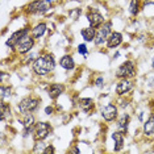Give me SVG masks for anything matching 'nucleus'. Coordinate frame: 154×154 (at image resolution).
<instances>
[{"label":"nucleus","mask_w":154,"mask_h":154,"mask_svg":"<svg viewBox=\"0 0 154 154\" xmlns=\"http://www.w3.org/2000/svg\"><path fill=\"white\" fill-rule=\"evenodd\" d=\"M46 30H48L46 24H45V23H38V24H36V25L32 28V30H30V36H32L34 40H40L41 37L45 36Z\"/></svg>","instance_id":"dca6fc26"},{"label":"nucleus","mask_w":154,"mask_h":154,"mask_svg":"<svg viewBox=\"0 0 154 154\" xmlns=\"http://www.w3.org/2000/svg\"><path fill=\"white\" fill-rule=\"evenodd\" d=\"M143 133H145V136H148V137H153L154 136V115H150L149 119L143 122Z\"/></svg>","instance_id":"aec40b11"},{"label":"nucleus","mask_w":154,"mask_h":154,"mask_svg":"<svg viewBox=\"0 0 154 154\" xmlns=\"http://www.w3.org/2000/svg\"><path fill=\"white\" fill-rule=\"evenodd\" d=\"M145 5H154V0H145Z\"/></svg>","instance_id":"c756f323"},{"label":"nucleus","mask_w":154,"mask_h":154,"mask_svg":"<svg viewBox=\"0 0 154 154\" xmlns=\"http://www.w3.org/2000/svg\"><path fill=\"white\" fill-rule=\"evenodd\" d=\"M78 104H79L80 109H82L83 112H91L92 108L95 107L94 99H91V97H82V99H79Z\"/></svg>","instance_id":"412c9836"},{"label":"nucleus","mask_w":154,"mask_h":154,"mask_svg":"<svg viewBox=\"0 0 154 154\" xmlns=\"http://www.w3.org/2000/svg\"><path fill=\"white\" fill-rule=\"evenodd\" d=\"M136 65L134 62L132 61H125L124 63H121L120 66L117 67L116 72H115V76H116L117 79H122V78H134L136 76Z\"/></svg>","instance_id":"7ed1b4c3"},{"label":"nucleus","mask_w":154,"mask_h":154,"mask_svg":"<svg viewBox=\"0 0 154 154\" xmlns=\"http://www.w3.org/2000/svg\"><path fill=\"white\" fill-rule=\"evenodd\" d=\"M112 32H113V30H112V23L111 21H106L100 28H97L94 44H95L96 46H101V45H104L107 42L108 37H109V34Z\"/></svg>","instance_id":"39448f33"},{"label":"nucleus","mask_w":154,"mask_h":154,"mask_svg":"<svg viewBox=\"0 0 154 154\" xmlns=\"http://www.w3.org/2000/svg\"><path fill=\"white\" fill-rule=\"evenodd\" d=\"M7 117H11V107L5 101H2V104H0V119H2V121H5Z\"/></svg>","instance_id":"4be33fe9"},{"label":"nucleus","mask_w":154,"mask_h":154,"mask_svg":"<svg viewBox=\"0 0 154 154\" xmlns=\"http://www.w3.org/2000/svg\"><path fill=\"white\" fill-rule=\"evenodd\" d=\"M50 9V3L46 0H33L26 5L25 11L29 15H44Z\"/></svg>","instance_id":"20e7f679"},{"label":"nucleus","mask_w":154,"mask_h":154,"mask_svg":"<svg viewBox=\"0 0 154 154\" xmlns=\"http://www.w3.org/2000/svg\"><path fill=\"white\" fill-rule=\"evenodd\" d=\"M129 124H131V116L128 113H122L120 119H117V124H116L117 131H120L125 134L129 129Z\"/></svg>","instance_id":"f3484780"},{"label":"nucleus","mask_w":154,"mask_h":154,"mask_svg":"<svg viewBox=\"0 0 154 154\" xmlns=\"http://www.w3.org/2000/svg\"><path fill=\"white\" fill-rule=\"evenodd\" d=\"M112 140L115 142L113 150L115 152H121L122 148H124V133L120 131H116L112 133Z\"/></svg>","instance_id":"a211bd4d"},{"label":"nucleus","mask_w":154,"mask_h":154,"mask_svg":"<svg viewBox=\"0 0 154 154\" xmlns=\"http://www.w3.org/2000/svg\"><path fill=\"white\" fill-rule=\"evenodd\" d=\"M41 104V99L37 96H26L24 97V99L20 101L19 104H17V111L20 112V113H26V112H34L38 109V107H40Z\"/></svg>","instance_id":"f03ea898"},{"label":"nucleus","mask_w":154,"mask_h":154,"mask_svg":"<svg viewBox=\"0 0 154 154\" xmlns=\"http://www.w3.org/2000/svg\"><path fill=\"white\" fill-rule=\"evenodd\" d=\"M55 65H57V61H55L54 54L42 53L33 61L32 70L34 74L38 76H46L50 74L51 71H54Z\"/></svg>","instance_id":"f257e3e1"},{"label":"nucleus","mask_w":154,"mask_h":154,"mask_svg":"<svg viewBox=\"0 0 154 154\" xmlns=\"http://www.w3.org/2000/svg\"><path fill=\"white\" fill-rule=\"evenodd\" d=\"M96 30L97 29H95V28H92V26L83 28V29L80 30V36L83 37V40H85L86 42H92V41L95 40Z\"/></svg>","instance_id":"6ab92c4d"},{"label":"nucleus","mask_w":154,"mask_h":154,"mask_svg":"<svg viewBox=\"0 0 154 154\" xmlns=\"http://www.w3.org/2000/svg\"><path fill=\"white\" fill-rule=\"evenodd\" d=\"M95 86L99 87V88L104 87V78H103V76H97V78L95 79Z\"/></svg>","instance_id":"bb28decb"},{"label":"nucleus","mask_w":154,"mask_h":154,"mask_svg":"<svg viewBox=\"0 0 154 154\" xmlns=\"http://www.w3.org/2000/svg\"><path fill=\"white\" fill-rule=\"evenodd\" d=\"M80 13H82L80 8H75V9H72V11H70L69 15H70V17H71L72 20H78L79 16H80Z\"/></svg>","instance_id":"393cba45"},{"label":"nucleus","mask_w":154,"mask_h":154,"mask_svg":"<svg viewBox=\"0 0 154 154\" xmlns=\"http://www.w3.org/2000/svg\"><path fill=\"white\" fill-rule=\"evenodd\" d=\"M28 34H30L29 28H23V29L16 30V32H13L11 36H9V38L7 40V42H5V45H7L8 48H11L12 50H15L16 45L19 44L20 41H21L25 36H28Z\"/></svg>","instance_id":"9d476101"},{"label":"nucleus","mask_w":154,"mask_h":154,"mask_svg":"<svg viewBox=\"0 0 154 154\" xmlns=\"http://www.w3.org/2000/svg\"><path fill=\"white\" fill-rule=\"evenodd\" d=\"M53 112H54V108L51 106H48L46 108H45V113H46V115H51Z\"/></svg>","instance_id":"c85d7f7f"},{"label":"nucleus","mask_w":154,"mask_h":154,"mask_svg":"<svg viewBox=\"0 0 154 154\" xmlns=\"http://www.w3.org/2000/svg\"><path fill=\"white\" fill-rule=\"evenodd\" d=\"M11 96H12V88L9 86L2 85V87H0V99H2V101L11 99Z\"/></svg>","instance_id":"b1692460"},{"label":"nucleus","mask_w":154,"mask_h":154,"mask_svg":"<svg viewBox=\"0 0 154 154\" xmlns=\"http://www.w3.org/2000/svg\"><path fill=\"white\" fill-rule=\"evenodd\" d=\"M51 132V125L46 121H38L34 125V140L36 141H44L45 138H48V136Z\"/></svg>","instance_id":"0eeeda50"},{"label":"nucleus","mask_w":154,"mask_h":154,"mask_svg":"<svg viewBox=\"0 0 154 154\" xmlns=\"http://www.w3.org/2000/svg\"><path fill=\"white\" fill-rule=\"evenodd\" d=\"M23 125H24L23 136L24 137H28L29 133H32L34 131V125H36V119L33 116V112L23 113Z\"/></svg>","instance_id":"f8f14e48"},{"label":"nucleus","mask_w":154,"mask_h":154,"mask_svg":"<svg viewBox=\"0 0 154 154\" xmlns=\"http://www.w3.org/2000/svg\"><path fill=\"white\" fill-rule=\"evenodd\" d=\"M121 44H122V34L120 32H112L106 42L108 49H116Z\"/></svg>","instance_id":"4468645a"},{"label":"nucleus","mask_w":154,"mask_h":154,"mask_svg":"<svg viewBox=\"0 0 154 154\" xmlns=\"http://www.w3.org/2000/svg\"><path fill=\"white\" fill-rule=\"evenodd\" d=\"M100 115L107 122H113L119 119V107L113 103H108L107 106H103L100 109Z\"/></svg>","instance_id":"423d86ee"},{"label":"nucleus","mask_w":154,"mask_h":154,"mask_svg":"<svg viewBox=\"0 0 154 154\" xmlns=\"http://www.w3.org/2000/svg\"><path fill=\"white\" fill-rule=\"evenodd\" d=\"M133 88H134V82L129 78H122V79H119L116 85V94L117 96H125Z\"/></svg>","instance_id":"9b49d317"},{"label":"nucleus","mask_w":154,"mask_h":154,"mask_svg":"<svg viewBox=\"0 0 154 154\" xmlns=\"http://www.w3.org/2000/svg\"><path fill=\"white\" fill-rule=\"evenodd\" d=\"M54 152H55V149H54L51 145H49L46 149H44V150H42V153H54Z\"/></svg>","instance_id":"cd10ccee"},{"label":"nucleus","mask_w":154,"mask_h":154,"mask_svg":"<svg viewBox=\"0 0 154 154\" xmlns=\"http://www.w3.org/2000/svg\"><path fill=\"white\" fill-rule=\"evenodd\" d=\"M152 67H153V70H154V57H153V59H152Z\"/></svg>","instance_id":"2f4dec72"},{"label":"nucleus","mask_w":154,"mask_h":154,"mask_svg":"<svg viewBox=\"0 0 154 154\" xmlns=\"http://www.w3.org/2000/svg\"><path fill=\"white\" fill-rule=\"evenodd\" d=\"M86 19H87V21H88L90 26L95 28V29L100 28L104 23H106V19H104V16L101 15V13L97 11V9H94V8L88 9V12L86 13Z\"/></svg>","instance_id":"1a4fd4ad"},{"label":"nucleus","mask_w":154,"mask_h":154,"mask_svg":"<svg viewBox=\"0 0 154 154\" xmlns=\"http://www.w3.org/2000/svg\"><path fill=\"white\" fill-rule=\"evenodd\" d=\"M141 9V0H131L129 3V13L132 16H137Z\"/></svg>","instance_id":"5701e85b"},{"label":"nucleus","mask_w":154,"mask_h":154,"mask_svg":"<svg viewBox=\"0 0 154 154\" xmlns=\"http://www.w3.org/2000/svg\"><path fill=\"white\" fill-rule=\"evenodd\" d=\"M34 44H36V40H34L30 34H28V36H25L19 44L16 45L15 51L20 55H25L34 48Z\"/></svg>","instance_id":"6e6552de"},{"label":"nucleus","mask_w":154,"mask_h":154,"mask_svg":"<svg viewBox=\"0 0 154 154\" xmlns=\"http://www.w3.org/2000/svg\"><path fill=\"white\" fill-rule=\"evenodd\" d=\"M78 53L82 54V55H87V53H88V49H87V45L86 44H80L78 45Z\"/></svg>","instance_id":"a878e982"},{"label":"nucleus","mask_w":154,"mask_h":154,"mask_svg":"<svg viewBox=\"0 0 154 154\" xmlns=\"http://www.w3.org/2000/svg\"><path fill=\"white\" fill-rule=\"evenodd\" d=\"M65 90H66L65 85H62V83H53V85H50V87H49L48 94L51 100H57L65 92Z\"/></svg>","instance_id":"ddd939ff"},{"label":"nucleus","mask_w":154,"mask_h":154,"mask_svg":"<svg viewBox=\"0 0 154 154\" xmlns=\"http://www.w3.org/2000/svg\"><path fill=\"white\" fill-rule=\"evenodd\" d=\"M58 63H59V66H61L62 69L67 70V71L75 69V61H74V58H72V55H70V54L62 55V57L59 58Z\"/></svg>","instance_id":"2eb2a0df"},{"label":"nucleus","mask_w":154,"mask_h":154,"mask_svg":"<svg viewBox=\"0 0 154 154\" xmlns=\"http://www.w3.org/2000/svg\"><path fill=\"white\" fill-rule=\"evenodd\" d=\"M70 153H80V150L76 148V146H74V148H71V150H70Z\"/></svg>","instance_id":"7c9ffc66"}]
</instances>
